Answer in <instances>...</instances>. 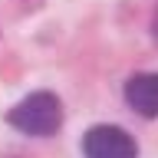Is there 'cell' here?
<instances>
[{"instance_id": "3957f363", "label": "cell", "mask_w": 158, "mask_h": 158, "mask_svg": "<svg viewBox=\"0 0 158 158\" xmlns=\"http://www.w3.org/2000/svg\"><path fill=\"white\" fill-rule=\"evenodd\" d=\"M125 99L138 115H158V73H135L125 82Z\"/></svg>"}, {"instance_id": "7a4b0ae2", "label": "cell", "mask_w": 158, "mask_h": 158, "mask_svg": "<svg viewBox=\"0 0 158 158\" xmlns=\"http://www.w3.org/2000/svg\"><path fill=\"white\" fill-rule=\"evenodd\" d=\"M86 158H138V145L118 125H92L82 138Z\"/></svg>"}, {"instance_id": "277c9868", "label": "cell", "mask_w": 158, "mask_h": 158, "mask_svg": "<svg viewBox=\"0 0 158 158\" xmlns=\"http://www.w3.org/2000/svg\"><path fill=\"white\" fill-rule=\"evenodd\" d=\"M152 33H155V40H158V13H155V23H152Z\"/></svg>"}, {"instance_id": "6da1fadb", "label": "cell", "mask_w": 158, "mask_h": 158, "mask_svg": "<svg viewBox=\"0 0 158 158\" xmlns=\"http://www.w3.org/2000/svg\"><path fill=\"white\" fill-rule=\"evenodd\" d=\"M7 122L23 135L43 138V135H53L63 125V106L53 92H30L27 99H20L7 112Z\"/></svg>"}]
</instances>
